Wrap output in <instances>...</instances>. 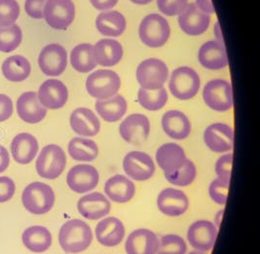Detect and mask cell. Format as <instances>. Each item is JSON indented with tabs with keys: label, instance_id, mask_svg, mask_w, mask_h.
<instances>
[{
	"label": "cell",
	"instance_id": "6da1fadb",
	"mask_svg": "<svg viewBox=\"0 0 260 254\" xmlns=\"http://www.w3.org/2000/svg\"><path fill=\"white\" fill-rule=\"evenodd\" d=\"M92 242V229L83 220H69L61 226L59 230V245L67 253L83 252L91 245Z\"/></svg>",
	"mask_w": 260,
	"mask_h": 254
},
{
	"label": "cell",
	"instance_id": "7a4b0ae2",
	"mask_svg": "<svg viewBox=\"0 0 260 254\" xmlns=\"http://www.w3.org/2000/svg\"><path fill=\"white\" fill-rule=\"evenodd\" d=\"M56 197L50 185L43 182H32L24 188L22 202L24 208L36 215L49 212L55 205Z\"/></svg>",
	"mask_w": 260,
	"mask_h": 254
},
{
	"label": "cell",
	"instance_id": "3957f363",
	"mask_svg": "<svg viewBox=\"0 0 260 254\" xmlns=\"http://www.w3.org/2000/svg\"><path fill=\"white\" fill-rule=\"evenodd\" d=\"M67 156L63 149L56 144L46 145L40 151L36 163V172L42 178L54 180L63 173Z\"/></svg>",
	"mask_w": 260,
	"mask_h": 254
},
{
	"label": "cell",
	"instance_id": "277c9868",
	"mask_svg": "<svg viewBox=\"0 0 260 254\" xmlns=\"http://www.w3.org/2000/svg\"><path fill=\"white\" fill-rule=\"evenodd\" d=\"M139 35L142 43L151 48L164 46L171 35L170 24L159 14L147 15L140 24Z\"/></svg>",
	"mask_w": 260,
	"mask_h": 254
},
{
	"label": "cell",
	"instance_id": "5b68a950",
	"mask_svg": "<svg viewBox=\"0 0 260 254\" xmlns=\"http://www.w3.org/2000/svg\"><path fill=\"white\" fill-rule=\"evenodd\" d=\"M201 80L198 73L188 67H181L173 71L169 83L172 94L180 101L193 99L200 90Z\"/></svg>",
	"mask_w": 260,
	"mask_h": 254
},
{
	"label": "cell",
	"instance_id": "8992f818",
	"mask_svg": "<svg viewBox=\"0 0 260 254\" xmlns=\"http://www.w3.org/2000/svg\"><path fill=\"white\" fill-rule=\"evenodd\" d=\"M120 87L118 74L110 70H96L88 76L86 81L87 92L98 100H107L116 96Z\"/></svg>",
	"mask_w": 260,
	"mask_h": 254
},
{
	"label": "cell",
	"instance_id": "52a82bcc",
	"mask_svg": "<svg viewBox=\"0 0 260 254\" xmlns=\"http://www.w3.org/2000/svg\"><path fill=\"white\" fill-rule=\"evenodd\" d=\"M169 77V69L165 62L158 58H148L140 64L137 70V80L141 88L158 90L163 88Z\"/></svg>",
	"mask_w": 260,
	"mask_h": 254
},
{
	"label": "cell",
	"instance_id": "ba28073f",
	"mask_svg": "<svg viewBox=\"0 0 260 254\" xmlns=\"http://www.w3.org/2000/svg\"><path fill=\"white\" fill-rule=\"evenodd\" d=\"M205 104L211 109L225 112L233 107V92L231 84L222 79L208 82L203 91Z\"/></svg>",
	"mask_w": 260,
	"mask_h": 254
},
{
	"label": "cell",
	"instance_id": "9c48e42d",
	"mask_svg": "<svg viewBox=\"0 0 260 254\" xmlns=\"http://www.w3.org/2000/svg\"><path fill=\"white\" fill-rule=\"evenodd\" d=\"M75 18L72 0H48L44 7V19L54 29L66 30Z\"/></svg>",
	"mask_w": 260,
	"mask_h": 254
},
{
	"label": "cell",
	"instance_id": "30bf717a",
	"mask_svg": "<svg viewBox=\"0 0 260 254\" xmlns=\"http://www.w3.org/2000/svg\"><path fill=\"white\" fill-rule=\"evenodd\" d=\"M123 170L130 179L145 181L153 176L156 168L153 159L147 153L132 151L124 157Z\"/></svg>",
	"mask_w": 260,
	"mask_h": 254
},
{
	"label": "cell",
	"instance_id": "8fae6325",
	"mask_svg": "<svg viewBox=\"0 0 260 254\" xmlns=\"http://www.w3.org/2000/svg\"><path fill=\"white\" fill-rule=\"evenodd\" d=\"M100 182V173L94 166L79 164L71 168L67 175V183L71 191L85 194L94 190Z\"/></svg>",
	"mask_w": 260,
	"mask_h": 254
},
{
	"label": "cell",
	"instance_id": "7c38bea8",
	"mask_svg": "<svg viewBox=\"0 0 260 254\" xmlns=\"http://www.w3.org/2000/svg\"><path fill=\"white\" fill-rule=\"evenodd\" d=\"M218 228L209 220H198L192 223L187 231V241L190 245L201 252L210 251L214 245Z\"/></svg>",
	"mask_w": 260,
	"mask_h": 254
},
{
	"label": "cell",
	"instance_id": "4fadbf2b",
	"mask_svg": "<svg viewBox=\"0 0 260 254\" xmlns=\"http://www.w3.org/2000/svg\"><path fill=\"white\" fill-rule=\"evenodd\" d=\"M38 65L41 71L47 76L61 75L68 66L67 50L59 44H49L40 52Z\"/></svg>",
	"mask_w": 260,
	"mask_h": 254
},
{
	"label": "cell",
	"instance_id": "5bb4252c",
	"mask_svg": "<svg viewBox=\"0 0 260 254\" xmlns=\"http://www.w3.org/2000/svg\"><path fill=\"white\" fill-rule=\"evenodd\" d=\"M150 133V122L148 118L141 113H135L125 118L119 126V134L126 142L142 144Z\"/></svg>",
	"mask_w": 260,
	"mask_h": 254
},
{
	"label": "cell",
	"instance_id": "9a60e30c",
	"mask_svg": "<svg viewBox=\"0 0 260 254\" xmlns=\"http://www.w3.org/2000/svg\"><path fill=\"white\" fill-rule=\"evenodd\" d=\"M204 141L213 152L228 153L234 146L233 129L224 123L212 124L204 133Z\"/></svg>",
	"mask_w": 260,
	"mask_h": 254
},
{
	"label": "cell",
	"instance_id": "2e32d148",
	"mask_svg": "<svg viewBox=\"0 0 260 254\" xmlns=\"http://www.w3.org/2000/svg\"><path fill=\"white\" fill-rule=\"evenodd\" d=\"M158 209L167 216L177 217L183 215L189 208L187 195L176 188H166L157 198Z\"/></svg>",
	"mask_w": 260,
	"mask_h": 254
},
{
	"label": "cell",
	"instance_id": "e0dca14e",
	"mask_svg": "<svg viewBox=\"0 0 260 254\" xmlns=\"http://www.w3.org/2000/svg\"><path fill=\"white\" fill-rule=\"evenodd\" d=\"M178 16V23L181 30L190 36L203 35L208 30L211 23L210 16L202 12L195 3L187 4L185 9Z\"/></svg>",
	"mask_w": 260,
	"mask_h": 254
},
{
	"label": "cell",
	"instance_id": "ac0fdd59",
	"mask_svg": "<svg viewBox=\"0 0 260 254\" xmlns=\"http://www.w3.org/2000/svg\"><path fill=\"white\" fill-rule=\"evenodd\" d=\"M111 205L106 195L93 192L84 195L77 203V209L84 218L99 220L105 218L109 213Z\"/></svg>",
	"mask_w": 260,
	"mask_h": 254
},
{
	"label": "cell",
	"instance_id": "d6986e66",
	"mask_svg": "<svg viewBox=\"0 0 260 254\" xmlns=\"http://www.w3.org/2000/svg\"><path fill=\"white\" fill-rule=\"evenodd\" d=\"M37 94L41 104L46 109L52 110L63 107L69 99L67 86L57 79H50L42 83Z\"/></svg>",
	"mask_w": 260,
	"mask_h": 254
},
{
	"label": "cell",
	"instance_id": "ffe728a7",
	"mask_svg": "<svg viewBox=\"0 0 260 254\" xmlns=\"http://www.w3.org/2000/svg\"><path fill=\"white\" fill-rule=\"evenodd\" d=\"M125 232V226L121 220L113 216L105 217L95 226V238L102 245L113 247L123 242Z\"/></svg>",
	"mask_w": 260,
	"mask_h": 254
},
{
	"label": "cell",
	"instance_id": "44dd1931",
	"mask_svg": "<svg viewBox=\"0 0 260 254\" xmlns=\"http://www.w3.org/2000/svg\"><path fill=\"white\" fill-rule=\"evenodd\" d=\"M17 112L28 124H37L47 115V109L39 102L36 92H25L20 96L17 102Z\"/></svg>",
	"mask_w": 260,
	"mask_h": 254
},
{
	"label": "cell",
	"instance_id": "7402d4cb",
	"mask_svg": "<svg viewBox=\"0 0 260 254\" xmlns=\"http://www.w3.org/2000/svg\"><path fill=\"white\" fill-rule=\"evenodd\" d=\"M158 247L157 235L148 229H137L132 232L125 243L127 254H156Z\"/></svg>",
	"mask_w": 260,
	"mask_h": 254
},
{
	"label": "cell",
	"instance_id": "603a6c76",
	"mask_svg": "<svg viewBox=\"0 0 260 254\" xmlns=\"http://www.w3.org/2000/svg\"><path fill=\"white\" fill-rule=\"evenodd\" d=\"M107 199L117 204L130 202L136 195V186L128 176L115 174L108 178L105 185Z\"/></svg>",
	"mask_w": 260,
	"mask_h": 254
},
{
	"label": "cell",
	"instance_id": "cb8c5ba5",
	"mask_svg": "<svg viewBox=\"0 0 260 254\" xmlns=\"http://www.w3.org/2000/svg\"><path fill=\"white\" fill-rule=\"evenodd\" d=\"M71 127L74 133L81 137H95L101 130V122L95 113L85 107L75 109L71 113Z\"/></svg>",
	"mask_w": 260,
	"mask_h": 254
},
{
	"label": "cell",
	"instance_id": "d4e9b609",
	"mask_svg": "<svg viewBox=\"0 0 260 254\" xmlns=\"http://www.w3.org/2000/svg\"><path fill=\"white\" fill-rule=\"evenodd\" d=\"M186 160L185 151L177 143H165L156 152V162L164 173L178 170Z\"/></svg>",
	"mask_w": 260,
	"mask_h": 254
},
{
	"label": "cell",
	"instance_id": "484cf974",
	"mask_svg": "<svg viewBox=\"0 0 260 254\" xmlns=\"http://www.w3.org/2000/svg\"><path fill=\"white\" fill-rule=\"evenodd\" d=\"M162 128L171 139L183 140L191 134V123L188 117L179 110H170L162 117Z\"/></svg>",
	"mask_w": 260,
	"mask_h": 254
},
{
	"label": "cell",
	"instance_id": "4316f807",
	"mask_svg": "<svg viewBox=\"0 0 260 254\" xmlns=\"http://www.w3.org/2000/svg\"><path fill=\"white\" fill-rule=\"evenodd\" d=\"M39 150V144L36 137L30 134L22 133L17 135L11 142V153L14 160L21 165L32 162Z\"/></svg>",
	"mask_w": 260,
	"mask_h": 254
},
{
	"label": "cell",
	"instance_id": "83f0119b",
	"mask_svg": "<svg viewBox=\"0 0 260 254\" xmlns=\"http://www.w3.org/2000/svg\"><path fill=\"white\" fill-rule=\"evenodd\" d=\"M199 61L207 70H218L228 66V58L225 46L217 41H208L199 50Z\"/></svg>",
	"mask_w": 260,
	"mask_h": 254
},
{
	"label": "cell",
	"instance_id": "f1b7e54d",
	"mask_svg": "<svg viewBox=\"0 0 260 254\" xmlns=\"http://www.w3.org/2000/svg\"><path fill=\"white\" fill-rule=\"evenodd\" d=\"M94 54L96 65L110 68L122 59L123 47L116 40L102 39L94 46Z\"/></svg>",
	"mask_w": 260,
	"mask_h": 254
},
{
	"label": "cell",
	"instance_id": "f546056e",
	"mask_svg": "<svg viewBox=\"0 0 260 254\" xmlns=\"http://www.w3.org/2000/svg\"><path fill=\"white\" fill-rule=\"evenodd\" d=\"M95 108L100 117L108 123L120 121L127 112L128 104L124 97L114 96L107 100H98Z\"/></svg>",
	"mask_w": 260,
	"mask_h": 254
},
{
	"label": "cell",
	"instance_id": "4dcf8cb0",
	"mask_svg": "<svg viewBox=\"0 0 260 254\" xmlns=\"http://www.w3.org/2000/svg\"><path fill=\"white\" fill-rule=\"evenodd\" d=\"M22 241L28 250L41 253L47 251L52 245V235L46 227L35 225L24 230Z\"/></svg>",
	"mask_w": 260,
	"mask_h": 254
},
{
	"label": "cell",
	"instance_id": "1f68e13d",
	"mask_svg": "<svg viewBox=\"0 0 260 254\" xmlns=\"http://www.w3.org/2000/svg\"><path fill=\"white\" fill-rule=\"evenodd\" d=\"M95 26L98 30L105 36L118 37L125 31L127 22L123 14L120 12H103L96 17Z\"/></svg>",
	"mask_w": 260,
	"mask_h": 254
},
{
	"label": "cell",
	"instance_id": "d6a6232c",
	"mask_svg": "<svg viewBox=\"0 0 260 254\" xmlns=\"http://www.w3.org/2000/svg\"><path fill=\"white\" fill-rule=\"evenodd\" d=\"M30 71L31 67L28 59L20 55L6 58L2 65V73L8 81H24L29 76Z\"/></svg>",
	"mask_w": 260,
	"mask_h": 254
},
{
	"label": "cell",
	"instance_id": "836d02e7",
	"mask_svg": "<svg viewBox=\"0 0 260 254\" xmlns=\"http://www.w3.org/2000/svg\"><path fill=\"white\" fill-rule=\"evenodd\" d=\"M69 154L78 162H92L99 155V147L94 140L84 138H74L69 143Z\"/></svg>",
	"mask_w": 260,
	"mask_h": 254
},
{
	"label": "cell",
	"instance_id": "e575fe53",
	"mask_svg": "<svg viewBox=\"0 0 260 254\" xmlns=\"http://www.w3.org/2000/svg\"><path fill=\"white\" fill-rule=\"evenodd\" d=\"M71 64L78 72L88 73L92 71L96 67L94 46L83 43L74 47L71 53Z\"/></svg>",
	"mask_w": 260,
	"mask_h": 254
},
{
	"label": "cell",
	"instance_id": "d590c367",
	"mask_svg": "<svg viewBox=\"0 0 260 254\" xmlns=\"http://www.w3.org/2000/svg\"><path fill=\"white\" fill-rule=\"evenodd\" d=\"M168 92L165 88L158 90H145L141 88L138 93V102L148 111L162 109L168 103Z\"/></svg>",
	"mask_w": 260,
	"mask_h": 254
},
{
	"label": "cell",
	"instance_id": "8d00e7d4",
	"mask_svg": "<svg viewBox=\"0 0 260 254\" xmlns=\"http://www.w3.org/2000/svg\"><path fill=\"white\" fill-rule=\"evenodd\" d=\"M165 178L171 184L178 187H186L192 184L197 176V169L195 164L189 159L186 160L179 169L172 173H164Z\"/></svg>",
	"mask_w": 260,
	"mask_h": 254
},
{
	"label": "cell",
	"instance_id": "74e56055",
	"mask_svg": "<svg viewBox=\"0 0 260 254\" xmlns=\"http://www.w3.org/2000/svg\"><path fill=\"white\" fill-rule=\"evenodd\" d=\"M22 40V29L18 24L0 26V52L11 53L20 46Z\"/></svg>",
	"mask_w": 260,
	"mask_h": 254
},
{
	"label": "cell",
	"instance_id": "f35d334b",
	"mask_svg": "<svg viewBox=\"0 0 260 254\" xmlns=\"http://www.w3.org/2000/svg\"><path fill=\"white\" fill-rule=\"evenodd\" d=\"M187 244L182 237L167 234L161 237L156 254H186Z\"/></svg>",
	"mask_w": 260,
	"mask_h": 254
},
{
	"label": "cell",
	"instance_id": "ab89813d",
	"mask_svg": "<svg viewBox=\"0 0 260 254\" xmlns=\"http://www.w3.org/2000/svg\"><path fill=\"white\" fill-rule=\"evenodd\" d=\"M20 16V5L16 0H0V26L14 24Z\"/></svg>",
	"mask_w": 260,
	"mask_h": 254
},
{
	"label": "cell",
	"instance_id": "60d3db41",
	"mask_svg": "<svg viewBox=\"0 0 260 254\" xmlns=\"http://www.w3.org/2000/svg\"><path fill=\"white\" fill-rule=\"evenodd\" d=\"M229 187V181H225L223 179L216 177L209 186V195L215 204L219 206H224L227 202Z\"/></svg>",
	"mask_w": 260,
	"mask_h": 254
},
{
	"label": "cell",
	"instance_id": "b9f144b4",
	"mask_svg": "<svg viewBox=\"0 0 260 254\" xmlns=\"http://www.w3.org/2000/svg\"><path fill=\"white\" fill-rule=\"evenodd\" d=\"M157 6L161 13L173 17L182 13L187 6V0H157Z\"/></svg>",
	"mask_w": 260,
	"mask_h": 254
},
{
	"label": "cell",
	"instance_id": "7bdbcfd3",
	"mask_svg": "<svg viewBox=\"0 0 260 254\" xmlns=\"http://www.w3.org/2000/svg\"><path fill=\"white\" fill-rule=\"evenodd\" d=\"M232 165H233V154L226 153L219 157L215 163V173L218 178L223 179L225 181H229L231 179V172H232Z\"/></svg>",
	"mask_w": 260,
	"mask_h": 254
},
{
	"label": "cell",
	"instance_id": "ee69618b",
	"mask_svg": "<svg viewBox=\"0 0 260 254\" xmlns=\"http://www.w3.org/2000/svg\"><path fill=\"white\" fill-rule=\"evenodd\" d=\"M48 0H25V13L32 19L40 20L44 18V7Z\"/></svg>",
	"mask_w": 260,
	"mask_h": 254
},
{
	"label": "cell",
	"instance_id": "f6af8a7d",
	"mask_svg": "<svg viewBox=\"0 0 260 254\" xmlns=\"http://www.w3.org/2000/svg\"><path fill=\"white\" fill-rule=\"evenodd\" d=\"M16 186L10 177L0 176V203L8 202L12 199Z\"/></svg>",
	"mask_w": 260,
	"mask_h": 254
},
{
	"label": "cell",
	"instance_id": "bcb514c9",
	"mask_svg": "<svg viewBox=\"0 0 260 254\" xmlns=\"http://www.w3.org/2000/svg\"><path fill=\"white\" fill-rule=\"evenodd\" d=\"M12 100L3 93H0V122L8 120L13 114Z\"/></svg>",
	"mask_w": 260,
	"mask_h": 254
},
{
	"label": "cell",
	"instance_id": "7dc6e473",
	"mask_svg": "<svg viewBox=\"0 0 260 254\" xmlns=\"http://www.w3.org/2000/svg\"><path fill=\"white\" fill-rule=\"evenodd\" d=\"M90 2L96 10L105 11L113 8L118 3V0H90Z\"/></svg>",
	"mask_w": 260,
	"mask_h": 254
},
{
	"label": "cell",
	"instance_id": "c3c4849f",
	"mask_svg": "<svg viewBox=\"0 0 260 254\" xmlns=\"http://www.w3.org/2000/svg\"><path fill=\"white\" fill-rule=\"evenodd\" d=\"M10 165V156L8 150L0 145V173L5 172Z\"/></svg>",
	"mask_w": 260,
	"mask_h": 254
},
{
	"label": "cell",
	"instance_id": "681fc988",
	"mask_svg": "<svg viewBox=\"0 0 260 254\" xmlns=\"http://www.w3.org/2000/svg\"><path fill=\"white\" fill-rule=\"evenodd\" d=\"M195 4L202 12L208 15L215 13L212 0H196Z\"/></svg>",
	"mask_w": 260,
	"mask_h": 254
},
{
	"label": "cell",
	"instance_id": "f907efd6",
	"mask_svg": "<svg viewBox=\"0 0 260 254\" xmlns=\"http://www.w3.org/2000/svg\"><path fill=\"white\" fill-rule=\"evenodd\" d=\"M214 35L216 37V40L220 45L224 46V40H223V36H222V31H221V27L219 23H215L214 25Z\"/></svg>",
	"mask_w": 260,
	"mask_h": 254
},
{
	"label": "cell",
	"instance_id": "816d5d0a",
	"mask_svg": "<svg viewBox=\"0 0 260 254\" xmlns=\"http://www.w3.org/2000/svg\"><path fill=\"white\" fill-rule=\"evenodd\" d=\"M223 213H224V209H220L217 211V213L215 214V217H214V225L219 228L220 227V224H221V221H222V217H223Z\"/></svg>",
	"mask_w": 260,
	"mask_h": 254
},
{
	"label": "cell",
	"instance_id": "f5cc1de1",
	"mask_svg": "<svg viewBox=\"0 0 260 254\" xmlns=\"http://www.w3.org/2000/svg\"><path fill=\"white\" fill-rule=\"evenodd\" d=\"M133 3L138 4V5H147L150 2H152L153 0H131Z\"/></svg>",
	"mask_w": 260,
	"mask_h": 254
},
{
	"label": "cell",
	"instance_id": "db71d44e",
	"mask_svg": "<svg viewBox=\"0 0 260 254\" xmlns=\"http://www.w3.org/2000/svg\"><path fill=\"white\" fill-rule=\"evenodd\" d=\"M188 254H205L204 252H201V251H198V250H195V251H191L190 253Z\"/></svg>",
	"mask_w": 260,
	"mask_h": 254
}]
</instances>
